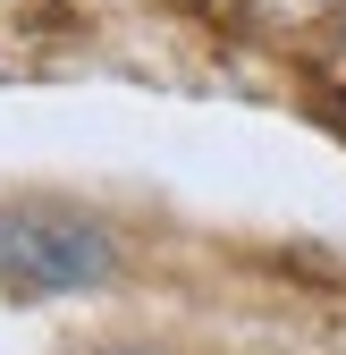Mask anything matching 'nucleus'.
Returning a JSON list of instances; mask_svg holds the SVG:
<instances>
[{
    "label": "nucleus",
    "mask_w": 346,
    "mask_h": 355,
    "mask_svg": "<svg viewBox=\"0 0 346 355\" xmlns=\"http://www.w3.org/2000/svg\"><path fill=\"white\" fill-rule=\"evenodd\" d=\"M110 271H118V245L84 211H60V203H9L0 211V288L9 296L102 288Z\"/></svg>",
    "instance_id": "nucleus-1"
},
{
    "label": "nucleus",
    "mask_w": 346,
    "mask_h": 355,
    "mask_svg": "<svg viewBox=\"0 0 346 355\" xmlns=\"http://www.w3.org/2000/svg\"><path fill=\"white\" fill-rule=\"evenodd\" d=\"M228 17L271 42V51H295V60H321L346 42V0H228Z\"/></svg>",
    "instance_id": "nucleus-2"
},
{
    "label": "nucleus",
    "mask_w": 346,
    "mask_h": 355,
    "mask_svg": "<svg viewBox=\"0 0 346 355\" xmlns=\"http://www.w3.org/2000/svg\"><path fill=\"white\" fill-rule=\"evenodd\" d=\"M110 355H144V347H110Z\"/></svg>",
    "instance_id": "nucleus-3"
}]
</instances>
